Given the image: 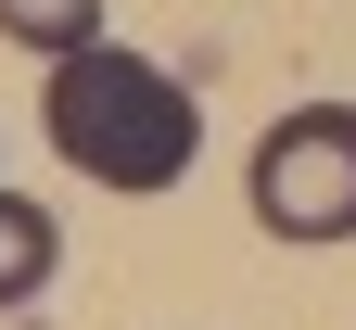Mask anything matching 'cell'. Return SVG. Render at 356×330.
I'll return each mask as SVG.
<instances>
[{"instance_id":"cell-1","label":"cell","mask_w":356,"mask_h":330,"mask_svg":"<svg viewBox=\"0 0 356 330\" xmlns=\"http://www.w3.org/2000/svg\"><path fill=\"white\" fill-rule=\"evenodd\" d=\"M38 127H51V153H64L76 178H102V191H178L191 153H204V102H191L153 51H115V38L51 51Z\"/></svg>"},{"instance_id":"cell-2","label":"cell","mask_w":356,"mask_h":330,"mask_svg":"<svg viewBox=\"0 0 356 330\" xmlns=\"http://www.w3.org/2000/svg\"><path fill=\"white\" fill-rule=\"evenodd\" d=\"M267 242H356V102H293L254 140Z\"/></svg>"},{"instance_id":"cell-3","label":"cell","mask_w":356,"mask_h":330,"mask_svg":"<svg viewBox=\"0 0 356 330\" xmlns=\"http://www.w3.org/2000/svg\"><path fill=\"white\" fill-rule=\"evenodd\" d=\"M51 267H64V229L38 216L26 191H0V317H26L38 292H51Z\"/></svg>"},{"instance_id":"cell-4","label":"cell","mask_w":356,"mask_h":330,"mask_svg":"<svg viewBox=\"0 0 356 330\" xmlns=\"http://www.w3.org/2000/svg\"><path fill=\"white\" fill-rule=\"evenodd\" d=\"M0 38H26L38 64H51V51H89V38H102V0H0Z\"/></svg>"}]
</instances>
